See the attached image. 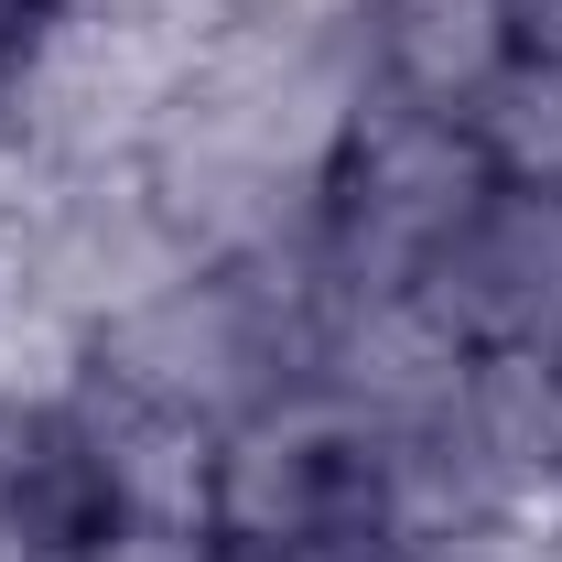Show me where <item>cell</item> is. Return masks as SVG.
<instances>
[{"label": "cell", "mask_w": 562, "mask_h": 562, "mask_svg": "<svg viewBox=\"0 0 562 562\" xmlns=\"http://www.w3.org/2000/svg\"><path fill=\"white\" fill-rule=\"evenodd\" d=\"M487 151L454 109H412V98H379L357 109L347 151L325 173V216H314V249L336 281H379V292H422V271L454 249V227L487 206Z\"/></svg>", "instance_id": "obj_1"}, {"label": "cell", "mask_w": 562, "mask_h": 562, "mask_svg": "<svg viewBox=\"0 0 562 562\" xmlns=\"http://www.w3.org/2000/svg\"><path fill=\"white\" fill-rule=\"evenodd\" d=\"M379 476H390V432L336 412L325 390H281L216 432L206 541L227 562H260L336 530H379Z\"/></svg>", "instance_id": "obj_2"}, {"label": "cell", "mask_w": 562, "mask_h": 562, "mask_svg": "<svg viewBox=\"0 0 562 562\" xmlns=\"http://www.w3.org/2000/svg\"><path fill=\"white\" fill-rule=\"evenodd\" d=\"M173 76H184L173 33L44 11V33L22 44V66L0 76V98H11V131L33 151V173H109V162L151 151L162 109H173Z\"/></svg>", "instance_id": "obj_3"}, {"label": "cell", "mask_w": 562, "mask_h": 562, "mask_svg": "<svg viewBox=\"0 0 562 562\" xmlns=\"http://www.w3.org/2000/svg\"><path fill=\"white\" fill-rule=\"evenodd\" d=\"M465 368H476V347L422 292H379V281L357 292V281L325 271V325H314V379L303 390H325L368 432H432L454 412Z\"/></svg>", "instance_id": "obj_4"}, {"label": "cell", "mask_w": 562, "mask_h": 562, "mask_svg": "<svg viewBox=\"0 0 562 562\" xmlns=\"http://www.w3.org/2000/svg\"><path fill=\"white\" fill-rule=\"evenodd\" d=\"M422 303L465 347H562V184H487L454 249L422 271Z\"/></svg>", "instance_id": "obj_5"}, {"label": "cell", "mask_w": 562, "mask_h": 562, "mask_svg": "<svg viewBox=\"0 0 562 562\" xmlns=\"http://www.w3.org/2000/svg\"><path fill=\"white\" fill-rule=\"evenodd\" d=\"M357 66L379 98L465 120L519 66V22H508V0H357Z\"/></svg>", "instance_id": "obj_6"}, {"label": "cell", "mask_w": 562, "mask_h": 562, "mask_svg": "<svg viewBox=\"0 0 562 562\" xmlns=\"http://www.w3.org/2000/svg\"><path fill=\"white\" fill-rule=\"evenodd\" d=\"M76 432H87L98 487H109L120 519H140V530H206V487H216V432L206 422H184V412H162V401H140V390L87 368Z\"/></svg>", "instance_id": "obj_7"}, {"label": "cell", "mask_w": 562, "mask_h": 562, "mask_svg": "<svg viewBox=\"0 0 562 562\" xmlns=\"http://www.w3.org/2000/svg\"><path fill=\"white\" fill-rule=\"evenodd\" d=\"M432 432L476 465V487L541 508L562 487V347H487Z\"/></svg>", "instance_id": "obj_8"}, {"label": "cell", "mask_w": 562, "mask_h": 562, "mask_svg": "<svg viewBox=\"0 0 562 562\" xmlns=\"http://www.w3.org/2000/svg\"><path fill=\"white\" fill-rule=\"evenodd\" d=\"M465 131H476L497 184H562V66L552 55H519V66L465 109Z\"/></svg>", "instance_id": "obj_9"}, {"label": "cell", "mask_w": 562, "mask_h": 562, "mask_svg": "<svg viewBox=\"0 0 562 562\" xmlns=\"http://www.w3.org/2000/svg\"><path fill=\"white\" fill-rule=\"evenodd\" d=\"M227 22H292V33H357V0H227Z\"/></svg>", "instance_id": "obj_10"}, {"label": "cell", "mask_w": 562, "mask_h": 562, "mask_svg": "<svg viewBox=\"0 0 562 562\" xmlns=\"http://www.w3.org/2000/svg\"><path fill=\"white\" fill-rule=\"evenodd\" d=\"M508 22H519V55H552L562 66V0H508Z\"/></svg>", "instance_id": "obj_11"}, {"label": "cell", "mask_w": 562, "mask_h": 562, "mask_svg": "<svg viewBox=\"0 0 562 562\" xmlns=\"http://www.w3.org/2000/svg\"><path fill=\"white\" fill-rule=\"evenodd\" d=\"M44 33V0H0V76L22 66V44Z\"/></svg>", "instance_id": "obj_12"}, {"label": "cell", "mask_w": 562, "mask_h": 562, "mask_svg": "<svg viewBox=\"0 0 562 562\" xmlns=\"http://www.w3.org/2000/svg\"><path fill=\"white\" fill-rule=\"evenodd\" d=\"M0 227H11V216H0ZM0 249H11V238H0Z\"/></svg>", "instance_id": "obj_13"}]
</instances>
